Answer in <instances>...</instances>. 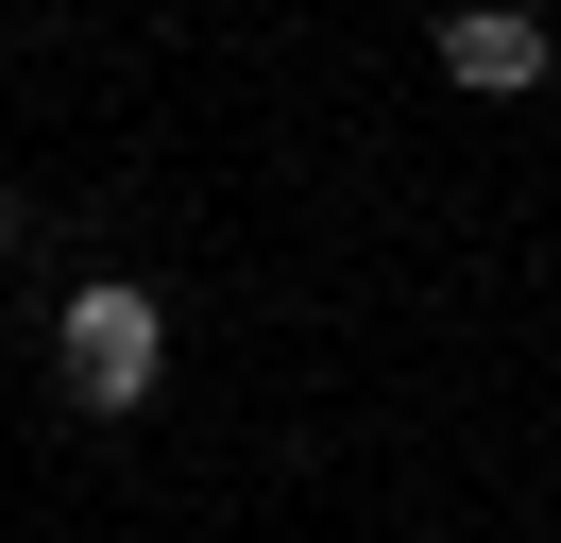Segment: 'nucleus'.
I'll use <instances>...</instances> for the list:
<instances>
[{
	"label": "nucleus",
	"mask_w": 561,
	"mask_h": 543,
	"mask_svg": "<svg viewBox=\"0 0 561 543\" xmlns=\"http://www.w3.org/2000/svg\"><path fill=\"white\" fill-rule=\"evenodd\" d=\"M561 68V34L527 18V0H443V85H477V102H527Z\"/></svg>",
	"instance_id": "f03ea898"
},
{
	"label": "nucleus",
	"mask_w": 561,
	"mask_h": 543,
	"mask_svg": "<svg viewBox=\"0 0 561 543\" xmlns=\"http://www.w3.org/2000/svg\"><path fill=\"white\" fill-rule=\"evenodd\" d=\"M153 373H171V305H153L137 272H85V289L51 305V391H69L85 425H119V407H153Z\"/></svg>",
	"instance_id": "f257e3e1"
},
{
	"label": "nucleus",
	"mask_w": 561,
	"mask_h": 543,
	"mask_svg": "<svg viewBox=\"0 0 561 543\" xmlns=\"http://www.w3.org/2000/svg\"><path fill=\"white\" fill-rule=\"evenodd\" d=\"M0 255H18V187H0Z\"/></svg>",
	"instance_id": "7ed1b4c3"
}]
</instances>
